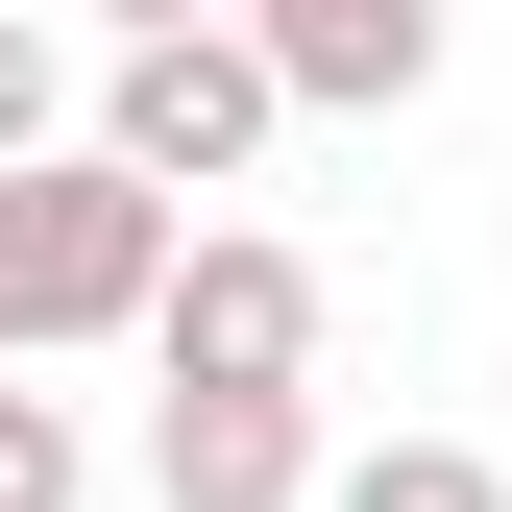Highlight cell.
I'll list each match as a JSON object with an SVG mask.
<instances>
[{
    "label": "cell",
    "instance_id": "obj_3",
    "mask_svg": "<svg viewBox=\"0 0 512 512\" xmlns=\"http://www.w3.org/2000/svg\"><path fill=\"white\" fill-rule=\"evenodd\" d=\"M317 342H342V293H317V244H269V220H196L171 293H147V366H171V391H293L317 415Z\"/></svg>",
    "mask_w": 512,
    "mask_h": 512
},
{
    "label": "cell",
    "instance_id": "obj_8",
    "mask_svg": "<svg viewBox=\"0 0 512 512\" xmlns=\"http://www.w3.org/2000/svg\"><path fill=\"white\" fill-rule=\"evenodd\" d=\"M74 488H98V439L49 415V391H0V512H74Z\"/></svg>",
    "mask_w": 512,
    "mask_h": 512
},
{
    "label": "cell",
    "instance_id": "obj_5",
    "mask_svg": "<svg viewBox=\"0 0 512 512\" xmlns=\"http://www.w3.org/2000/svg\"><path fill=\"white\" fill-rule=\"evenodd\" d=\"M317 464H342V439L293 391H147V488L171 512H317Z\"/></svg>",
    "mask_w": 512,
    "mask_h": 512
},
{
    "label": "cell",
    "instance_id": "obj_6",
    "mask_svg": "<svg viewBox=\"0 0 512 512\" xmlns=\"http://www.w3.org/2000/svg\"><path fill=\"white\" fill-rule=\"evenodd\" d=\"M317 512H512L488 439H366V464H317Z\"/></svg>",
    "mask_w": 512,
    "mask_h": 512
},
{
    "label": "cell",
    "instance_id": "obj_9",
    "mask_svg": "<svg viewBox=\"0 0 512 512\" xmlns=\"http://www.w3.org/2000/svg\"><path fill=\"white\" fill-rule=\"evenodd\" d=\"M0 391H25V366H0Z\"/></svg>",
    "mask_w": 512,
    "mask_h": 512
},
{
    "label": "cell",
    "instance_id": "obj_2",
    "mask_svg": "<svg viewBox=\"0 0 512 512\" xmlns=\"http://www.w3.org/2000/svg\"><path fill=\"white\" fill-rule=\"evenodd\" d=\"M74 147L122 171V196H171V220H196L220 171H269V74H244V25H122Z\"/></svg>",
    "mask_w": 512,
    "mask_h": 512
},
{
    "label": "cell",
    "instance_id": "obj_7",
    "mask_svg": "<svg viewBox=\"0 0 512 512\" xmlns=\"http://www.w3.org/2000/svg\"><path fill=\"white\" fill-rule=\"evenodd\" d=\"M49 147H74V49L0 0V171H49Z\"/></svg>",
    "mask_w": 512,
    "mask_h": 512
},
{
    "label": "cell",
    "instance_id": "obj_4",
    "mask_svg": "<svg viewBox=\"0 0 512 512\" xmlns=\"http://www.w3.org/2000/svg\"><path fill=\"white\" fill-rule=\"evenodd\" d=\"M244 74H269V122H391V98H439V0H269Z\"/></svg>",
    "mask_w": 512,
    "mask_h": 512
},
{
    "label": "cell",
    "instance_id": "obj_1",
    "mask_svg": "<svg viewBox=\"0 0 512 512\" xmlns=\"http://www.w3.org/2000/svg\"><path fill=\"white\" fill-rule=\"evenodd\" d=\"M171 196H122L98 147H49V171H0V366H49V342H147V293H171Z\"/></svg>",
    "mask_w": 512,
    "mask_h": 512
}]
</instances>
